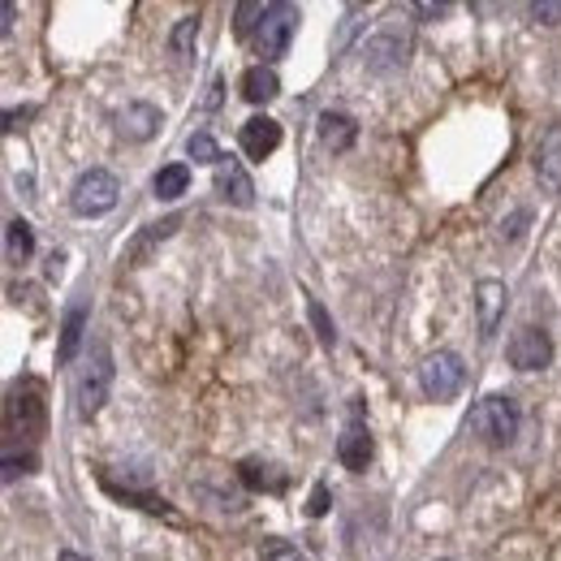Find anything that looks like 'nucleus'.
<instances>
[{"mask_svg":"<svg viewBox=\"0 0 561 561\" xmlns=\"http://www.w3.org/2000/svg\"><path fill=\"white\" fill-rule=\"evenodd\" d=\"M113 350L104 346V342H95L91 350H87V359H82V368H78V380H74V401H78V419H95L100 410H104V401H109V393H113Z\"/></svg>","mask_w":561,"mask_h":561,"instance_id":"1","label":"nucleus"},{"mask_svg":"<svg viewBox=\"0 0 561 561\" xmlns=\"http://www.w3.org/2000/svg\"><path fill=\"white\" fill-rule=\"evenodd\" d=\"M519 406H514V397H506V393H488L484 401H475V410L467 415V432L471 436H480V441H488V445H510L514 436H519Z\"/></svg>","mask_w":561,"mask_h":561,"instance_id":"2","label":"nucleus"},{"mask_svg":"<svg viewBox=\"0 0 561 561\" xmlns=\"http://www.w3.org/2000/svg\"><path fill=\"white\" fill-rule=\"evenodd\" d=\"M43 384L35 375H22L13 388H9V401H4V432L9 436H35L43 432V419H48V401H43Z\"/></svg>","mask_w":561,"mask_h":561,"instance_id":"3","label":"nucleus"},{"mask_svg":"<svg viewBox=\"0 0 561 561\" xmlns=\"http://www.w3.org/2000/svg\"><path fill=\"white\" fill-rule=\"evenodd\" d=\"M462 384H467V368L454 350H436L419 364V393L428 401H449L462 393Z\"/></svg>","mask_w":561,"mask_h":561,"instance_id":"4","label":"nucleus"},{"mask_svg":"<svg viewBox=\"0 0 561 561\" xmlns=\"http://www.w3.org/2000/svg\"><path fill=\"white\" fill-rule=\"evenodd\" d=\"M117 199H122V182H117V174H109V169H87V174L74 182V190H69L74 216H104V212L117 207Z\"/></svg>","mask_w":561,"mask_h":561,"instance_id":"5","label":"nucleus"},{"mask_svg":"<svg viewBox=\"0 0 561 561\" xmlns=\"http://www.w3.org/2000/svg\"><path fill=\"white\" fill-rule=\"evenodd\" d=\"M298 22H303L298 4H285V0H281V4H272V9H268L264 26L255 30V52L264 56L259 65H272V61H281V56L290 52V39H294Z\"/></svg>","mask_w":561,"mask_h":561,"instance_id":"6","label":"nucleus"},{"mask_svg":"<svg viewBox=\"0 0 561 561\" xmlns=\"http://www.w3.org/2000/svg\"><path fill=\"white\" fill-rule=\"evenodd\" d=\"M506 359H510V368H519V372H545V368L553 364V342H549L545 329L523 324V329L510 337Z\"/></svg>","mask_w":561,"mask_h":561,"instance_id":"7","label":"nucleus"},{"mask_svg":"<svg viewBox=\"0 0 561 561\" xmlns=\"http://www.w3.org/2000/svg\"><path fill=\"white\" fill-rule=\"evenodd\" d=\"M368 56V69L372 74H397L406 61H410V39H406V30H397V26H380L372 39H368V48H364Z\"/></svg>","mask_w":561,"mask_h":561,"instance_id":"8","label":"nucleus"},{"mask_svg":"<svg viewBox=\"0 0 561 561\" xmlns=\"http://www.w3.org/2000/svg\"><path fill=\"white\" fill-rule=\"evenodd\" d=\"M337 462L346 467V471H368V462H372V432H368V423H364V415H359V406H355V415H350V423L342 428V436H337Z\"/></svg>","mask_w":561,"mask_h":561,"instance_id":"9","label":"nucleus"},{"mask_svg":"<svg viewBox=\"0 0 561 561\" xmlns=\"http://www.w3.org/2000/svg\"><path fill=\"white\" fill-rule=\"evenodd\" d=\"M156 130H161V109L148 100H135L117 113V135L126 143H148V139H156Z\"/></svg>","mask_w":561,"mask_h":561,"instance_id":"10","label":"nucleus"},{"mask_svg":"<svg viewBox=\"0 0 561 561\" xmlns=\"http://www.w3.org/2000/svg\"><path fill=\"white\" fill-rule=\"evenodd\" d=\"M536 178H540L545 194L561 190V122H553L536 143Z\"/></svg>","mask_w":561,"mask_h":561,"instance_id":"11","label":"nucleus"},{"mask_svg":"<svg viewBox=\"0 0 561 561\" xmlns=\"http://www.w3.org/2000/svg\"><path fill=\"white\" fill-rule=\"evenodd\" d=\"M506 303H510V290L506 281H480L475 285V311H480V337L488 342L506 316Z\"/></svg>","mask_w":561,"mask_h":561,"instance_id":"12","label":"nucleus"},{"mask_svg":"<svg viewBox=\"0 0 561 561\" xmlns=\"http://www.w3.org/2000/svg\"><path fill=\"white\" fill-rule=\"evenodd\" d=\"M238 143L251 161H268L277 148H281V126L272 117H251L242 130H238Z\"/></svg>","mask_w":561,"mask_h":561,"instance_id":"13","label":"nucleus"},{"mask_svg":"<svg viewBox=\"0 0 561 561\" xmlns=\"http://www.w3.org/2000/svg\"><path fill=\"white\" fill-rule=\"evenodd\" d=\"M316 135H320V143H324L329 152H350L355 139H359V126H355V117L329 109V113L316 117Z\"/></svg>","mask_w":561,"mask_h":561,"instance_id":"14","label":"nucleus"},{"mask_svg":"<svg viewBox=\"0 0 561 561\" xmlns=\"http://www.w3.org/2000/svg\"><path fill=\"white\" fill-rule=\"evenodd\" d=\"M87 303H74L65 316H61V342H56V364L65 368V364H74L78 359V346H82V337H87Z\"/></svg>","mask_w":561,"mask_h":561,"instance_id":"15","label":"nucleus"},{"mask_svg":"<svg viewBox=\"0 0 561 561\" xmlns=\"http://www.w3.org/2000/svg\"><path fill=\"white\" fill-rule=\"evenodd\" d=\"M216 190H220L233 207H251V203H255V182L246 178V169H242L238 161H225V165L216 169Z\"/></svg>","mask_w":561,"mask_h":561,"instance_id":"16","label":"nucleus"},{"mask_svg":"<svg viewBox=\"0 0 561 561\" xmlns=\"http://www.w3.org/2000/svg\"><path fill=\"white\" fill-rule=\"evenodd\" d=\"M242 95H246L251 104H272V100L281 95L277 69H272V65H251V69L242 74Z\"/></svg>","mask_w":561,"mask_h":561,"instance_id":"17","label":"nucleus"},{"mask_svg":"<svg viewBox=\"0 0 561 561\" xmlns=\"http://www.w3.org/2000/svg\"><path fill=\"white\" fill-rule=\"evenodd\" d=\"M4 255H9V264H26L35 255V229L22 216H13L4 229Z\"/></svg>","mask_w":561,"mask_h":561,"instance_id":"18","label":"nucleus"},{"mask_svg":"<svg viewBox=\"0 0 561 561\" xmlns=\"http://www.w3.org/2000/svg\"><path fill=\"white\" fill-rule=\"evenodd\" d=\"M238 480L246 484V488H264V493H281L285 488V475L277 471V467H268V462H242L238 467Z\"/></svg>","mask_w":561,"mask_h":561,"instance_id":"19","label":"nucleus"},{"mask_svg":"<svg viewBox=\"0 0 561 561\" xmlns=\"http://www.w3.org/2000/svg\"><path fill=\"white\" fill-rule=\"evenodd\" d=\"M152 190H156V199H182L190 190V165H165L156 178H152Z\"/></svg>","mask_w":561,"mask_h":561,"instance_id":"20","label":"nucleus"},{"mask_svg":"<svg viewBox=\"0 0 561 561\" xmlns=\"http://www.w3.org/2000/svg\"><path fill=\"white\" fill-rule=\"evenodd\" d=\"M268 9H272V4H259V0H242V4L233 9V35H238V39H251V35H255V30L264 26Z\"/></svg>","mask_w":561,"mask_h":561,"instance_id":"21","label":"nucleus"},{"mask_svg":"<svg viewBox=\"0 0 561 561\" xmlns=\"http://www.w3.org/2000/svg\"><path fill=\"white\" fill-rule=\"evenodd\" d=\"M187 156H190V161H199V165H216V169L229 161V156L216 148V139H212L207 130H194V135H190V139H187Z\"/></svg>","mask_w":561,"mask_h":561,"instance_id":"22","label":"nucleus"},{"mask_svg":"<svg viewBox=\"0 0 561 561\" xmlns=\"http://www.w3.org/2000/svg\"><path fill=\"white\" fill-rule=\"evenodd\" d=\"M194 39H199V13H187V17H178V26L169 35V48H174L178 61H187L190 52H194Z\"/></svg>","mask_w":561,"mask_h":561,"instance_id":"23","label":"nucleus"},{"mask_svg":"<svg viewBox=\"0 0 561 561\" xmlns=\"http://www.w3.org/2000/svg\"><path fill=\"white\" fill-rule=\"evenodd\" d=\"M178 225H182V216H169V220H161V225H148V233H143V238H135L130 259H143V255H148V246H152V242H165Z\"/></svg>","mask_w":561,"mask_h":561,"instance_id":"24","label":"nucleus"},{"mask_svg":"<svg viewBox=\"0 0 561 561\" xmlns=\"http://www.w3.org/2000/svg\"><path fill=\"white\" fill-rule=\"evenodd\" d=\"M307 316H311V324H316V337H320V346H324V350H333V346H337V324L329 320L324 303H320V298H311V303H307Z\"/></svg>","mask_w":561,"mask_h":561,"instance_id":"25","label":"nucleus"},{"mask_svg":"<svg viewBox=\"0 0 561 561\" xmlns=\"http://www.w3.org/2000/svg\"><path fill=\"white\" fill-rule=\"evenodd\" d=\"M35 467H39V458H35V454H22V458H17V454L9 449V454H4V484H13L17 475H30Z\"/></svg>","mask_w":561,"mask_h":561,"instance_id":"26","label":"nucleus"},{"mask_svg":"<svg viewBox=\"0 0 561 561\" xmlns=\"http://www.w3.org/2000/svg\"><path fill=\"white\" fill-rule=\"evenodd\" d=\"M359 17H364V4H350V9H346V22H342V35H337V43H333L337 52H346V48H350V39L359 35V26H364Z\"/></svg>","mask_w":561,"mask_h":561,"instance_id":"27","label":"nucleus"},{"mask_svg":"<svg viewBox=\"0 0 561 561\" xmlns=\"http://www.w3.org/2000/svg\"><path fill=\"white\" fill-rule=\"evenodd\" d=\"M259 561H311L307 553H298L294 545H285V540H268L264 549H259Z\"/></svg>","mask_w":561,"mask_h":561,"instance_id":"28","label":"nucleus"},{"mask_svg":"<svg viewBox=\"0 0 561 561\" xmlns=\"http://www.w3.org/2000/svg\"><path fill=\"white\" fill-rule=\"evenodd\" d=\"M527 13H532L540 26H558V22H561V0H536Z\"/></svg>","mask_w":561,"mask_h":561,"instance_id":"29","label":"nucleus"},{"mask_svg":"<svg viewBox=\"0 0 561 561\" xmlns=\"http://www.w3.org/2000/svg\"><path fill=\"white\" fill-rule=\"evenodd\" d=\"M329 501H333L329 484H316V488H311V501H307V519H324V514H329Z\"/></svg>","mask_w":561,"mask_h":561,"instance_id":"30","label":"nucleus"},{"mask_svg":"<svg viewBox=\"0 0 561 561\" xmlns=\"http://www.w3.org/2000/svg\"><path fill=\"white\" fill-rule=\"evenodd\" d=\"M410 13H415V17H445L449 4H445V0H436V4H432V0H419V4H410Z\"/></svg>","mask_w":561,"mask_h":561,"instance_id":"31","label":"nucleus"},{"mask_svg":"<svg viewBox=\"0 0 561 561\" xmlns=\"http://www.w3.org/2000/svg\"><path fill=\"white\" fill-rule=\"evenodd\" d=\"M220 91H225V78L216 74V78L207 82V95H203V109H220Z\"/></svg>","mask_w":561,"mask_h":561,"instance_id":"32","label":"nucleus"},{"mask_svg":"<svg viewBox=\"0 0 561 561\" xmlns=\"http://www.w3.org/2000/svg\"><path fill=\"white\" fill-rule=\"evenodd\" d=\"M0 17H4V22H0V30L9 35V30H13V22H17V4H13V0H4V9H0Z\"/></svg>","mask_w":561,"mask_h":561,"instance_id":"33","label":"nucleus"},{"mask_svg":"<svg viewBox=\"0 0 561 561\" xmlns=\"http://www.w3.org/2000/svg\"><path fill=\"white\" fill-rule=\"evenodd\" d=\"M56 561H87V558H82V553H74V549H61V553H56Z\"/></svg>","mask_w":561,"mask_h":561,"instance_id":"34","label":"nucleus"}]
</instances>
